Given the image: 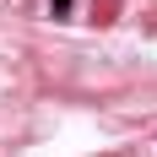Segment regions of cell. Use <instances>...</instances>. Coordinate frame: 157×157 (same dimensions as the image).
<instances>
[{
	"label": "cell",
	"instance_id": "obj_1",
	"mask_svg": "<svg viewBox=\"0 0 157 157\" xmlns=\"http://www.w3.org/2000/svg\"><path fill=\"white\" fill-rule=\"evenodd\" d=\"M65 11H71V0H54V16H65Z\"/></svg>",
	"mask_w": 157,
	"mask_h": 157
}]
</instances>
